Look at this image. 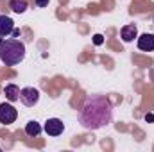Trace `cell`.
<instances>
[{"mask_svg": "<svg viewBox=\"0 0 154 152\" xmlns=\"http://www.w3.org/2000/svg\"><path fill=\"white\" fill-rule=\"evenodd\" d=\"M102 41H104L102 34H95V36H93V43H95V45H102Z\"/></svg>", "mask_w": 154, "mask_h": 152, "instance_id": "12", "label": "cell"}, {"mask_svg": "<svg viewBox=\"0 0 154 152\" xmlns=\"http://www.w3.org/2000/svg\"><path fill=\"white\" fill-rule=\"evenodd\" d=\"M136 45H138V48L143 50V52H152L154 50V34L145 32V34L138 36V38H136Z\"/></svg>", "mask_w": 154, "mask_h": 152, "instance_id": "6", "label": "cell"}, {"mask_svg": "<svg viewBox=\"0 0 154 152\" xmlns=\"http://www.w3.org/2000/svg\"><path fill=\"white\" fill-rule=\"evenodd\" d=\"M27 7H29L27 0H11V2H9V9H13V11H14V13H18V14L25 13V11H27Z\"/></svg>", "mask_w": 154, "mask_h": 152, "instance_id": "11", "label": "cell"}, {"mask_svg": "<svg viewBox=\"0 0 154 152\" xmlns=\"http://www.w3.org/2000/svg\"><path fill=\"white\" fill-rule=\"evenodd\" d=\"M16 118H18V111L14 109L13 104H9V102L0 104V123L9 125V123H14Z\"/></svg>", "mask_w": 154, "mask_h": 152, "instance_id": "4", "label": "cell"}, {"mask_svg": "<svg viewBox=\"0 0 154 152\" xmlns=\"http://www.w3.org/2000/svg\"><path fill=\"white\" fill-rule=\"evenodd\" d=\"M43 131H45L48 136H59V134H63V131H65V123H63V120H59V118H48V120L45 122V125H43Z\"/></svg>", "mask_w": 154, "mask_h": 152, "instance_id": "5", "label": "cell"}, {"mask_svg": "<svg viewBox=\"0 0 154 152\" xmlns=\"http://www.w3.org/2000/svg\"><path fill=\"white\" fill-rule=\"evenodd\" d=\"M13 31H14L13 18H9L5 14H0V36H9V34H13Z\"/></svg>", "mask_w": 154, "mask_h": 152, "instance_id": "8", "label": "cell"}, {"mask_svg": "<svg viewBox=\"0 0 154 152\" xmlns=\"http://www.w3.org/2000/svg\"><path fill=\"white\" fill-rule=\"evenodd\" d=\"M39 100V91L32 86H27V88H22L20 90V102L27 108H32L36 106Z\"/></svg>", "mask_w": 154, "mask_h": 152, "instance_id": "3", "label": "cell"}, {"mask_svg": "<svg viewBox=\"0 0 154 152\" xmlns=\"http://www.w3.org/2000/svg\"><path fill=\"white\" fill-rule=\"evenodd\" d=\"M41 131H43V127H41V123H38L36 120H29L27 125H25V132H27L29 136H32V138L39 136Z\"/></svg>", "mask_w": 154, "mask_h": 152, "instance_id": "10", "label": "cell"}, {"mask_svg": "<svg viewBox=\"0 0 154 152\" xmlns=\"http://www.w3.org/2000/svg\"><path fill=\"white\" fill-rule=\"evenodd\" d=\"M25 59V43L20 39H4L0 45V61L5 66H16Z\"/></svg>", "mask_w": 154, "mask_h": 152, "instance_id": "2", "label": "cell"}, {"mask_svg": "<svg viewBox=\"0 0 154 152\" xmlns=\"http://www.w3.org/2000/svg\"><path fill=\"white\" fill-rule=\"evenodd\" d=\"M79 123L86 131H97L113 120V106L102 95H90L79 109Z\"/></svg>", "mask_w": 154, "mask_h": 152, "instance_id": "1", "label": "cell"}, {"mask_svg": "<svg viewBox=\"0 0 154 152\" xmlns=\"http://www.w3.org/2000/svg\"><path fill=\"white\" fill-rule=\"evenodd\" d=\"M120 38L124 39L125 43H131L134 41V38H138V29L134 23H129V25H124L120 29Z\"/></svg>", "mask_w": 154, "mask_h": 152, "instance_id": "7", "label": "cell"}, {"mask_svg": "<svg viewBox=\"0 0 154 152\" xmlns=\"http://www.w3.org/2000/svg\"><path fill=\"white\" fill-rule=\"evenodd\" d=\"M4 95L9 102H16V100H20V88L16 84H7L4 88Z\"/></svg>", "mask_w": 154, "mask_h": 152, "instance_id": "9", "label": "cell"}, {"mask_svg": "<svg viewBox=\"0 0 154 152\" xmlns=\"http://www.w3.org/2000/svg\"><path fill=\"white\" fill-rule=\"evenodd\" d=\"M48 2H50V0H34V4H36L38 7H47Z\"/></svg>", "mask_w": 154, "mask_h": 152, "instance_id": "13", "label": "cell"}, {"mask_svg": "<svg viewBox=\"0 0 154 152\" xmlns=\"http://www.w3.org/2000/svg\"><path fill=\"white\" fill-rule=\"evenodd\" d=\"M2 41H4V39H0V45H2Z\"/></svg>", "mask_w": 154, "mask_h": 152, "instance_id": "14", "label": "cell"}]
</instances>
